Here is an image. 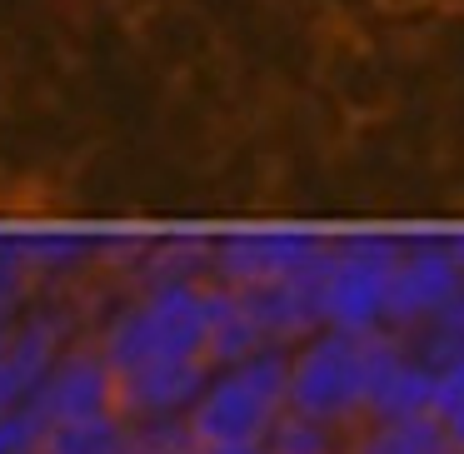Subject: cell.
Masks as SVG:
<instances>
[{
	"label": "cell",
	"instance_id": "6da1fadb",
	"mask_svg": "<svg viewBox=\"0 0 464 454\" xmlns=\"http://www.w3.org/2000/svg\"><path fill=\"white\" fill-rule=\"evenodd\" d=\"M404 250V230L390 225H344L330 235L320 265V320L324 330L380 334L390 330V285Z\"/></svg>",
	"mask_w": 464,
	"mask_h": 454
},
{
	"label": "cell",
	"instance_id": "7a4b0ae2",
	"mask_svg": "<svg viewBox=\"0 0 464 454\" xmlns=\"http://www.w3.org/2000/svg\"><path fill=\"white\" fill-rule=\"evenodd\" d=\"M285 410H290V350H260L240 364L210 370L205 390L185 410V430L200 449L265 444Z\"/></svg>",
	"mask_w": 464,
	"mask_h": 454
},
{
	"label": "cell",
	"instance_id": "3957f363",
	"mask_svg": "<svg viewBox=\"0 0 464 454\" xmlns=\"http://www.w3.org/2000/svg\"><path fill=\"white\" fill-rule=\"evenodd\" d=\"M374 334L314 330L290 350V410L360 430L370 420Z\"/></svg>",
	"mask_w": 464,
	"mask_h": 454
},
{
	"label": "cell",
	"instance_id": "277c9868",
	"mask_svg": "<svg viewBox=\"0 0 464 454\" xmlns=\"http://www.w3.org/2000/svg\"><path fill=\"white\" fill-rule=\"evenodd\" d=\"M324 225H295V220H265V225H225L215 230L210 250V280L225 290H255L304 275L324 260L330 250Z\"/></svg>",
	"mask_w": 464,
	"mask_h": 454
},
{
	"label": "cell",
	"instance_id": "5b68a950",
	"mask_svg": "<svg viewBox=\"0 0 464 454\" xmlns=\"http://www.w3.org/2000/svg\"><path fill=\"white\" fill-rule=\"evenodd\" d=\"M81 334H85V320L65 295H41L21 320H11L5 344H0V420L31 410L51 364Z\"/></svg>",
	"mask_w": 464,
	"mask_h": 454
},
{
	"label": "cell",
	"instance_id": "8992f818",
	"mask_svg": "<svg viewBox=\"0 0 464 454\" xmlns=\"http://www.w3.org/2000/svg\"><path fill=\"white\" fill-rule=\"evenodd\" d=\"M464 265L450 250V230H404V250L390 285V334H420L459 300Z\"/></svg>",
	"mask_w": 464,
	"mask_h": 454
},
{
	"label": "cell",
	"instance_id": "52a82bcc",
	"mask_svg": "<svg viewBox=\"0 0 464 454\" xmlns=\"http://www.w3.org/2000/svg\"><path fill=\"white\" fill-rule=\"evenodd\" d=\"M115 410H121V380H115V364L105 360V350L91 334L65 344L31 400V414L41 424L95 420V414H115Z\"/></svg>",
	"mask_w": 464,
	"mask_h": 454
},
{
	"label": "cell",
	"instance_id": "ba28073f",
	"mask_svg": "<svg viewBox=\"0 0 464 454\" xmlns=\"http://www.w3.org/2000/svg\"><path fill=\"white\" fill-rule=\"evenodd\" d=\"M210 380L205 360H155L140 370L121 374V414L135 424L150 420H185V410L195 404V394Z\"/></svg>",
	"mask_w": 464,
	"mask_h": 454
},
{
	"label": "cell",
	"instance_id": "9c48e42d",
	"mask_svg": "<svg viewBox=\"0 0 464 454\" xmlns=\"http://www.w3.org/2000/svg\"><path fill=\"white\" fill-rule=\"evenodd\" d=\"M320 265L304 270V275H290V280L240 290L270 350H295V344H304L314 330H324V320H320Z\"/></svg>",
	"mask_w": 464,
	"mask_h": 454
},
{
	"label": "cell",
	"instance_id": "30bf717a",
	"mask_svg": "<svg viewBox=\"0 0 464 454\" xmlns=\"http://www.w3.org/2000/svg\"><path fill=\"white\" fill-rule=\"evenodd\" d=\"M260 350H270V344H265L245 295L225 290V285H210V314H205V360H210V370L240 364Z\"/></svg>",
	"mask_w": 464,
	"mask_h": 454
},
{
	"label": "cell",
	"instance_id": "8fae6325",
	"mask_svg": "<svg viewBox=\"0 0 464 454\" xmlns=\"http://www.w3.org/2000/svg\"><path fill=\"white\" fill-rule=\"evenodd\" d=\"M135 449V420L95 414V420H65V424H41L31 454H130Z\"/></svg>",
	"mask_w": 464,
	"mask_h": 454
},
{
	"label": "cell",
	"instance_id": "7c38bea8",
	"mask_svg": "<svg viewBox=\"0 0 464 454\" xmlns=\"http://www.w3.org/2000/svg\"><path fill=\"white\" fill-rule=\"evenodd\" d=\"M354 454H454L434 414L424 420H370L354 430Z\"/></svg>",
	"mask_w": 464,
	"mask_h": 454
},
{
	"label": "cell",
	"instance_id": "4fadbf2b",
	"mask_svg": "<svg viewBox=\"0 0 464 454\" xmlns=\"http://www.w3.org/2000/svg\"><path fill=\"white\" fill-rule=\"evenodd\" d=\"M265 449L270 454H354V430L314 420V414H300V410H285L275 420V430L265 434Z\"/></svg>",
	"mask_w": 464,
	"mask_h": 454
},
{
	"label": "cell",
	"instance_id": "5bb4252c",
	"mask_svg": "<svg viewBox=\"0 0 464 454\" xmlns=\"http://www.w3.org/2000/svg\"><path fill=\"white\" fill-rule=\"evenodd\" d=\"M35 300H41V280H35V265L25 255V235L0 230V324L21 320Z\"/></svg>",
	"mask_w": 464,
	"mask_h": 454
},
{
	"label": "cell",
	"instance_id": "9a60e30c",
	"mask_svg": "<svg viewBox=\"0 0 464 454\" xmlns=\"http://www.w3.org/2000/svg\"><path fill=\"white\" fill-rule=\"evenodd\" d=\"M434 424L444 430L454 454H464V354L440 364V384H434Z\"/></svg>",
	"mask_w": 464,
	"mask_h": 454
},
{
	"label": "cell",
	"instance_id": "2e32d148",
	"mask_svg": "<svg viewBox=\"0 0 464 454\" xmlns=\"http://www.w3.org/2000/svg\"><path fill=\"white\" fill-rule=\"evenodd\" d=\"M15 111V71H11V61L0 55V121Z\"/></svg>",
	"mask_w": 464,
	"mask_h": 454
},
{
	"label": "cell",
	"instance_id": "e0dca14e",
	"mask_svg": "<svg viewBox=\"0 0 464 454\" xmlns=\"http://www.w3.org/2000/svg\"><path fill=\"white\" fill-rule=\"evenodd\" d=\"M200 454H270L265 444H215V449H200Z\"/></svg>",
	"mask_w": 464,
	"mask_h": 454
},
{
	"label": "cell",
	"instance_id": "ac0fdd59",
	"mask_svg": "<svg viewBox=\"0 0 464 454\" xmlns=\"http://www.w3.org/2000/svg\"><path fill=\"white\" fill-rule=\"evenodd\" d=\"M5 330H11V324H0V344H5Z\"/></svg>",
	"mask_w": 464,
	"mask_h": 454
},
{
	"label": "cell",
	"instance_id": "d6986e66",
	"mask_svg": "<svg viewBox=\"0 0 464 454\" xmlns=\"http://www.w3.org/2000/svg\"><path fill=\"white\" fill-rule=\"evenodd\" d=\"M130 454H135V449H130Z\"/></svg>",
	"mask_w": 464,
	"mask_h": 454
}]
</instances>
